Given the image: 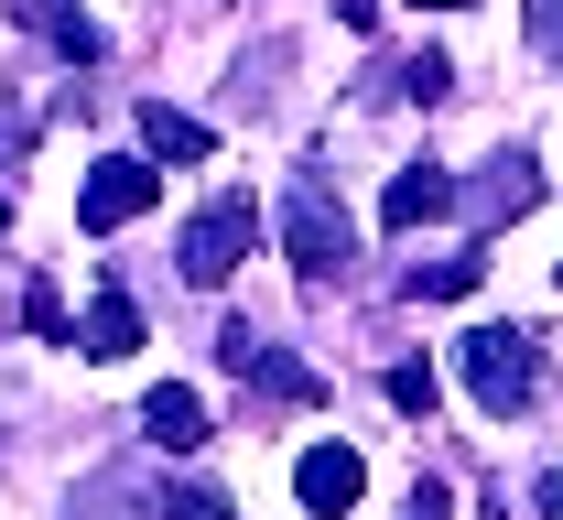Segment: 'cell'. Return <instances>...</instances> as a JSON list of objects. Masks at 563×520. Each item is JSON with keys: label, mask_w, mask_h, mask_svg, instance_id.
Masks as SVG:
<instances>
[{"label": "cell", "mask_w": 563, "mask_h": 520, "mask_svg": "<svg viewBox=\"0 0 563 520\" xmlns=\"http://www.w3.org/2000/svg\"><path fill=\"white\" fill-rule=\"evenodd\" d=\"M455 358H466V390H477L488 412H520V401L542 390V347H531L520 325H477Z\"/></svg>", "instance_id": "6da1fadb"}, {"label": "cell", "mask_w": 563, "mask_h": 520, "mask_svg": "<svg viewBox=\"0 0 563 520\" xmlns=\"http://www.w3.org/2000/svg\"><path fill=\"white\" fill-rule=\"evenodd\" d=\"M282 261H292L303 283H336V272H347V261H357V228H347V207L303 185V196L282 207Z\"/></svg>", "instance_id": "7a4b0ae2"}, {"label": "cell", "mask_w": 563, "mask_h": 520, "mask_svg": "<svg viewBox=\"0 0 563 520\" xmlns=\"http://www.w3.org/2000/svg\"><path fill=\"white\" fill-rule=\"evenodd\" d=\"M250 239H261V218H250V196H217L207 218H196L185 239H174V272H185L196 294H217V283H228V272L250 261Z\"/></svg>", "instance_id": "3957f363"}, {"label": "cell", "mask_w": 563, "mask_h": 520, "mask_svg": "<svg viewBox=\"0 0 563 520\" xmlns=\"http://www.w3.org/2000/svg\"><path fill=\"white\" fill-rule=\"evenodd\" d=\"M141 207H163V163H152V152H109V163H87L76 228H131Z\"/></svg>", "instance_id": "277c9868"}, {"label": "cell", "mask_w": 563, "mask_h": 520, "mask_svg": "<svg viewBox=\"0 0 563 520\" xmlns=\"http://www.w3.org/2000/svg\"><path fill=\"white\" fill-rule=\"evenodd\" d=\"M357 488H368V466H357V445H303V466H292V499L314 520H347Z\"/></svg>", "instance_id": "5b68a950"}, {"label": "cell", "mask_w": 563, "mask_h": 520, "mask_svg": "<svg viewBox=\"0 0 563 520\" xmlns=\"http://www.w3.org/2000/svg\"><path fill=\"white\" fill-rule=\"evenodd\" d=\"M217 358H228V369H239V379H261L272 401H314V390H325V379L303 369V358H282V347H261L250 325H228V336H217Z\"/></svg>", "instance_id": "8992f818"}, {"label": "cell", "mask_w": 563, "mask_h": 520, "mask_svg": "<svg viewBox=\"0 0 563 520\" xmlns=\"http://www.w3.org/2000/svg\"><path fill=\"white\" fill-rule=\"evenodd\" d=\"M466 196H455V174L444 163H412V174H390V196H379V228H422V218H455Z\"/></svg>", "instance_id": "52a82bcc"}, {"label": "cell", "mask_w": 563, "mask_h": 520, "mask_svg": "<svg viewBox=\"0 0 563 520\" xmlns=\"http://www.w3.org/2000/svg\"><path fill=\"white\" fill-rule=\"evenodd\" d=\"M131 347H141V303L131 294H98L76 314V358H131Z\"/></svg>", "instance_id": "ba28073f"}, {"label": "cell", "mask_w": 563, "mask_h": 520, "mask_svg": "<svg viewBox=\"0 0 563 520\" xmlns=\"http://www.w3.org/2000/svg\"><path fill=\"white\" fill-rule=\"evenodd\" d=\"M141 434H152V445H163V455H185V445H207V401H196V390H174V379H163V390H152V401H141Z\"/></svg>", "instance_id": "9c48e42d"}, {"label": "cell", "mask_w": 563, "mask_h": 520, "mask_svg": "<svg viewBox=\"0 0 563 520\" xmlns=\"http://www.w3.org/2000/svg\"><path fill=\"white\" fill-rule=\"evenodd\" d=\"M141 152H152V163H207V152H217V131L152 98V109H141Z\"/></svg>", "instance_id": "30bf717a"}, {"label": "cell", "mask_w": 563, "mask_h": 520, "mask_svg": "<svg viewBox=\"0 0 563 520\" xmlns=\"http://www.w3.org/2000/svg\"><path fill=\"white\" fill-rule=\"evenodd\" d=\"M531 196H542V163H531V152H498V163H488V196H477V218H520Z\"/></svg>", "instance_id": "8fae6325"}, {"label": "cell", "mask_w": 563, "mask_h": 520, "mask_svg": "<svg viewBox=\"0 0 563 520\" xmlns=\"http://www.w3.org/2000/svg\"><path fill=\"white\" fill-rule=\"evenodd\" d=\"M477 272H488V261H477V250H455V261L401 272V294H412V303H466V294H477Z\"/></svg>", "instance_id": "7c38bea8"}, {"label": "cell", "mask_w": 563, "mask_h": 520, "mask_svg": "<svg viewBox=\"0 0 563 520\" xmlns=\"http://www.w3.org/2000/svg\"><path fill=\"white\" fill-rule=\"evenodd\" d=\"M22 22H33V33H55L76 66H98V22H87L76 0H22Z\"/></svg>", "instance_id": "4fadbf2b"}, {"label": "cell", "mask_w": 563, "mask_h": 520, "mask_svg": "<svg viewBox=\"0 0 563 520\" xmlns=\"http://www.w3.org/2000/svg\"><path fill=\"white\" fill-rule=\"evenodd\" d=\"M390 87H401V98H444V87H455V66H444V55H401V66H390Z\"/></svg>", "instance_id": "5bb4252c"}, {"label": "cell", "mask_w": 563, "mask_h": 520, "mask_svg": "<svg viewBox=\"0 0 563 520\" xmlns=\"http://www.w3.org/2000/svg\"><path fill=\"white\" fill-rule=\"evenodd\" d=\"M22 325H33V336H76V314H66L55 283H33V294H22Z\"/></svg>", "instance_id": "9a60e30c"}, {"label": "cell", "mask_w": 563, "mask_h": 520, "mask_svg": "<svg viewBox=\"0 0 563 520\" xmlns=\"http://www.w3.org/2000/svg\"><path fill=\"white\" fill-rule=\"evenodd\" d=\"M163 520H228V499L196 488V477H174V488H163Z\"/></svg>", "instance_id": "2e32d148"}, {"label": "cell", "mask_w": 563, "mask_h": 520, "mask_svg": "<svg viewBox=\"0 0 563 520\" xmlns=\"http://www.w3.org/2000/svg\"><path fill=\"white\" fill-rule=\"evenodd\" d=\"M390 401L401 412H433V369H390Z\"/></svg>", "instance_id": "e0dca14e"}, {"label": "cell", "mask_w": 563, "mask_h": 520, "mask_svg": "<svg viewBox=\"0 0 563 520\" xmlns=\"http://www.w3.org/2000/svg\"><path fill=\"white\" fill-rule=\"evenodd\" d=\"M531 44H542V55L563 44V0H531Z\"/></svg>", "instance_id": "ac0fdd59"}, {"label": "cell", "mask_w": 563, "mask_h": 520, "mask_svg": "<svg viewBox=\"0 0 563 520\" xmlns=\"http://www.w3.org/2000/svg\"><path fill=\"white\" fill-rule=\"evenodd\" d=\"M531 499H542V520H563V466L542 477V488H531Z\"/></svg>", "instance_id": "d6986e66"}, {"label": "cell", "mask_w": 563, "mask_h": 520, "mask_svg": "<svg viewBox=\"0 0 563 520\" xmlns=\"http://www.w3.org/2000/svg\"><path fill=\"white\" fill-rule=\"evenodd\" d=\"M412 11H466V0H412Z\"/></svg>", "instance_id": "ffe728a7"}, {"label": "cell", "mask_w": 563, "mask_h": 520, "mask_svg": "<svg viewBox=\"0 0 563 520\" xmlns=\"http://www.w3.org/2000/svg\"><path fill=\"white\" fill-rule=\"evenodd\" d=\"M553 55H563V44H553Z\"/></svg>", "instance_id": "44dd1931"}]
</instances>
